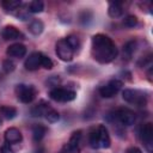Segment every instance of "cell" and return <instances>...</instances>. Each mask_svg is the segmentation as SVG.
<instances>
[{"label": "cell", "instance_id": "30bf717a", "mask_svg": "<svg viewBox=\"0 0 153 153\" xmlns=\"http://www.w3.org/2000/svg\"><path fill=\"white\" fill-rule=\"evenodd\" d=\"M81 137H82L81 130H76L71 135L69 141L66 146V149H67L68 153H80V151H81Z\"/></svg>", "mask_w": 153, "mask_h": 153}, {"label": "cell", "instance_id": "5b68a950", "mask_svg": "<svg viewBox=\"0 0 153 153\" xmlns=\"http://www.w3.org/2000/svg\"><path fill=\"white\" fill-rule=\"evenodd\" d=\"M122 97L123 99L127 102V103H130V104H135V105H139V106H142L146 104L147 102V98L146 96L143 94L142 91H139V90H131V88H127L122 92Z\"/></svg>", "mask_w": 153, "mask_h": 153}, {"label": "cell", "instance_id": "4316f807", "mask_svg": "<svg viewBox=\"0 0 153 153\" xmlns=\"http://www.w3.org/2000/svg\"><path fill=\"white\" fill-rule=\"evenodd\" d=\"M0 153H14V151L12 149L11 145L6 142V143H4V145L1 146V148H0Z\"/></svg>", "mask_w": 153, "mask_h": 153}, {"label": "cell", "instance_id": "83f0119b", "mask_svg": "<svg viewBox=\"0 0 153 153\" xmlns=\"http://www.w3.org/2000/svg\"><path fill=\"white\" fill-rule=\"evenodd\" d=\"M126 153H142V152H141V149L137 148V147H129V148L126 151Z\"/></svg>", "mask_w": 153, "mask_h": 153}, {"label": "cell", "instance_id": "484cf974", "mask_svg": "<svg viewBox=\"0 0 153 153\" xmlns=\"http://www.w3.org/2000/svg\"><path fill=\"white\" fill-rule=\"evenodd\" d=\"M14 67H16V65H14V62L12 60H5L4 63H2V69H4L5 73L12 72L14 69Z\"/></svg>", "mask_w": 153, "mask_h": 153}, {"label": "cell", "instance_id": "ffe728a7", "mask_svg": "<svg viewBox=\"0 0 153 153\" xmlns=\"http://www.w3.org/2000/svg\"><path fill=\"white\" fill-rule=\"evenodd\" d=\"M27 8H29L27 11L31 12V13H41L44 10V4L41 0H35V1H31L29 4Z\"/></svg>", "mask_w": 153, "mask_h": 153}, {"label": "cell", "instance_id": "9a60e30c", "mask_svg": "<svg viewBox=\"0 0 153 153\" xmlns=\"http://www.w3.org/2000/svg\"><path fill=\"white\" fill-rule=\"evenodd\" d=\"M108 13L111 18H118L122 16L123 13V8H122V5L121 2L118 1H114V2H110L109 4V8H108Z\"/></svg>", "mask_w": 153, "mask_h": 153}, {"label": "cell", "instance_id": "7402d4cb", "mask_svg": "<svg viewBox=\"0 0 153 153\" xmlns=\"http://www.w3.org/2000/svg\"><path fill=\"white\" fill-rule=\"evenodd\" d=\"M1 5L4 6V8L6 11H17L22 6V1H18V0H6V1H2Z\"/></svg>", "mask_w": 153, "mask_h": 153}, {"label": "cell", "instance_id": "8992f818", "mask_svg": "<svg viewBox=\"0 0 153 153\" xmlns=\"http://www.w3.org/2000/svg\"><path fill=\"white\" fill-rule=\"evenodd\" d=\"M140 137L148 153H153V126L152 123H145L140 128Z\"/></svg>", "mask_w": 153, "mask_h": 153}, {"label": "cell", "instance_id": "6da1fadb", "mask_svg": "<svg viewBox=\"0 0 153 153\" xmlns=\"http://www.w3.org/2000/svg\"><path fill=\"white\" fill-rule=\"evenodd\" d=\"M92 57L99 63H109L117 56V48L114 41L106 35H94L91 45Z\"/></svg>", "mask_w": 153, "mask_h": 153}, {"label": "cell", "instance_id": "7c38bea8", "mask_svg": "<svg viewBox=\"0 0 153 153\" xmlns=\"http://www.w3.org/2000/svg\"><path fill=\"white\" fill-rule=\"evenodd\" d=\"M4 137H5V141L7 143H10V145H12V143H19L23 140L22 133L19 131V129H17L14 127L6 129V131L4 134Z\"/></svg>", "mask_w": 153, "mask_h": 153}, {"label": "cell", "instance_id": "277c9868", "mask_svg": "<svg viewBox=\"0 0 153 153\" xmlns=\"http://www.w3.org/2000/svg\"><path fill=\"white\" fill-rule=\"evenodd\" d=\"M49 96L53 100L56 102H62V103H67L71 102L73 99H75L76 93L73 90L69 88H63V87H54L53 90H50Z\"/></svg>", "mask_w": 153, "mask_h": 153}, {"label": "cell", "instance_id": "d4e9b609", "mask_svg": "<svg viewBox=\"0 0 153 153\" xmlns=\"http://www.w3.org/2000/svg\"><path fill=\"white\" fill-rule=\"evenodd\" d=\"M53 66H54V63H53L51 59L48 57L47 55H43L42 54V56H41V67H43L45 69H51Z\"/></svg>", "mask_w": 153, "mask_h": 153}, {"label": "cell", "instance_id": "52a82bcc", "mask_svg": "<svg viewBox=\"0 0 153 153\" xmlns=\"http://www.w3.org/2000/svg\"><path fill=\"white\" fill-rule=\"evenodd\" d=\"M55 51H56V55H57L62 61H66V62L72 61L73 55H74V50L68 45V43L66 42L65 38L56 42Z\"/></svg>", "mask_w": 153, "mask_h": 153}, {"label": "cell", "instance_id": "7a4b0ae2", "mask_svg": "<svg viewBox=\"0 0 153 153\" xmlns=\"http://www.w3.org/2000/svg\"><path fill=\"white\" fill-rule=\"evenodd\" d=\"M88 142L91 148L98 149V148H109L111 140L108 129L105 126L99 124L97 128H93L88 136Z\"/></svg>", "mask_w": 153, "mask_h": 153}, {"label": "cell", "instance_id": "ac0fdd59", "mask_svg": "<svg viewBox=\"0 0 153 153\" xmlns=\"http://www.w3.org/2000/svg\"><path fill=\"white\" fill-rule=\"evenodd\" d=\"M43 30H44V24H43V22L39 20V19L32 20V22L30 23V25H29V31H30L32 35H35V36L41 35V33L43 32Z\"/></svg>", "mask_w": 153, "mask_h": 153}, {"label": "cell", "instance_id": "ba28073f", "mask_svg": "<svg viewBox=\"0 0 153 153\" xmlns=\"http://www.w3.org/2000/svg\"><path fill=\"white\" fill-rule=\"evenodd\" d=\"M122 85H123V82H122L121 80H118V79H112V80H110L108 84H105L104 86H102V87L99 88V93H100V96L104 97V98H111V97H114V96L122 88Z\"/></svg>", "mask_w": 153, "mask_h": 153}, {"label": "cell", "instance_id": "44dd1931", "mask_svg": "<svg viewBox=\"0 0 153 153\" xmlns=\"http://www.w3.org/2000/svg\"><path fill=\"white\" fill-rule=\"evenodd\" d=\"M135 49H136V42H135V41H129V42H127V43L124 44V47H123V56H126L127 59H130L131 55L134 54Z\"/></svg>", "mask_w": 153, "mask_h": 153}, {"label": "cell", "instance_id": "9c48e42d", "mask_svg": "<svg viewBox=\"0 0 153 153\" xmlns=\"http://www.w3.org/2000/svg\"><path fill=\"white\" fill-rule=\"evenodd\" d=\"M116 118L123 126H133L135 123L136 116L133 110H130L128 108H120L116 111Z\"/></svg>", "mask_w": 153, "mask_h": 153}, {"label": "cell", "instance_id": "603a6c76", "mask_svg": "<svg viewBox=\"0 0 153 153\" xmlns=\"http://www.w3.org/2000/svg\"><path fill=\"white\" fill-rule=\"evenodd\" d=\"M65 39H66V42L68 43V45H69V47H71L73 50H76V49L79 48V45H80L79 39H78V37H76V36L71 35V36H67Z\"/></svg>", "mask_w": 153, "mask_h": 153}, {"label": "cell", "instance_id": "2e32d148", "mask_svg": "<svg viewBox=\"0 0 153 153\" xmlns=\"http://www.w3.org/2000/svg\"><path fill=\"white\" fill-rule=\"evenodd\" d=\"M47 134V128L42 124H36L32 128V139L35 142H39Z\"/></svg>", "mask_w": 153, "mask_h": 153}, {"label": "cell", "instance_id": "d6986e66", "mask_svg": "<svg viewBox=\"0 0 153 153\" xmlns=\"http://www.w3.org/2000/svg\"><path fill=\"white\" fill-rule=\"evenodd\" d=\"M0 112L1 115L6 118V120H13L16 116H17V109L13 108V106H10V105H2L0 106Z\"/></svg>", "mask_w": 153, "mask_h": 153}, {"label": "cell", "instance_id": "cb8c5ba5", "mask_svg": "<svg viewBox=\"0 0 153 153\" xmlns=\"http://www.w3.org/2000/svg\"><path fill=\"white\" fill-rule=\"evenodd\" d=\"M123 24H124V26H127V27H134V26L137 25V18H136L135 16H133V14L127 16V17L124 18V20H123Z\"/></svg>", "mask_w": 153, "mask_h": 153}, {"label": "cell", "instance_id": "8fae6325", "mask_svg": "<svg viewBox=\"0 0 153 153\" xmlns=\"http://www.w3.org/2000/svg\"><path fill=\"white\" fill-rule=\"evenodd\" d=\"M41 56H42V53L39 51H35L32 54L29 55V57H26L25 62H24V66L27 71H36L41 67Z\"/></svg>", "mask_w": 153, "mask_h": 153}, {"label": "cell", "instance_id": "f1b7e54d", "mask_svg": "<svg viewBox=\"0 0 153 153\" xmlns=\"http://www.w3.org/2000/svg\"><path fill=\"white\" fill-rule=\"evenodd\" d=\"M0 124H1V121H0Z\"/></svg>", "mask_w": 153, "mask_h": 153}, {"label": "cell", "instance_id": "5bb4252c", "mask_svg": "<svg viewBox=\"0 0 153 153\" xmlns=\"http://www.w3.org/2000/svg\"><path fill=\"white\" fill-rule=\"evenodd\" d=\"M6 53L10 57H23L26 54V47L22 43H14L7 48Z\"/></svg>", "mask_w": 153, "mask_h": 153}, {"label": "cell", "instance_id": "3957f363", "mask_svg": "<svg viewBox=\"0 0 153 153\" xmlns=\"http://www.w3.org/2000/svg\"><path fill=\"white\" fill-rule=\"evenodd\" d=\"M36 88L32 86V85H25V84H19L16 86V94H17V98L22 102V103H25V104H29L31 103L35 97H36Z\"/></svg>", "mask_w": 153, "mask_h": 153}, {"label": "cell", "instance_id": "e0dca14e", "mask_svg": "<svg viewBox=\"0 0 153 153\" xmlns=\"http://www.w3.org/2000/svg\"><path fill=\"white\" fill-rule=\"evenodd\" d=\"M43 116H44L45 120H47L48 122H50V123H55V122H57L59 118H60L59 112H57L55 109L50 108L49 104L45 106V110H44V112H43Z\"/></svg>", "mask_w": 153, "mask_h": 153}, {"label": "cell", "instance_id": "4fadbf2b", "mask_svg": "<svg viewBox=\"0 0 153 153\" xmlns=\"http://www.w3.org/2000/svg\"><path fill=\"white\" fill-rule=\"evenodd\" d=\"M1 36L6 41H14V39H19L20 37H23L22 32L13 25H7L2 29L1 31Z\"/></svg>", "mask_w": 153, "mask_h": 153}]
</instances>
